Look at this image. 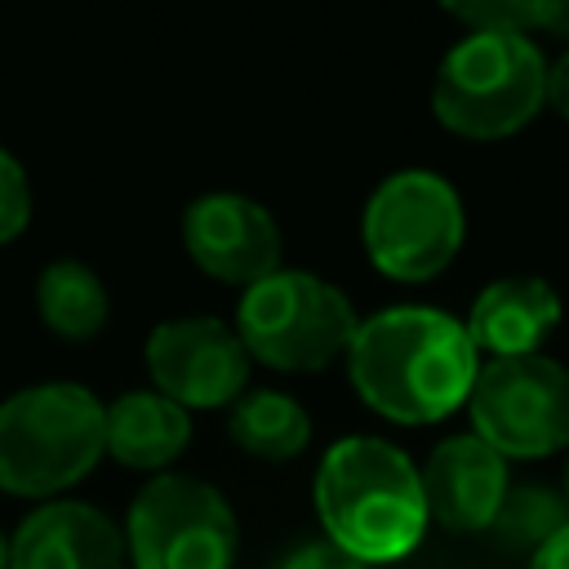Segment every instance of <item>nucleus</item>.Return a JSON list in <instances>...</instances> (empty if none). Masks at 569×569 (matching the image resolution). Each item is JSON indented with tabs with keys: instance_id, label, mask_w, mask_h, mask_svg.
Returning <instances> with one entry per match:
<instances>
[{
	"instance_id": "obj_1",
	"label": "nucleus",
	"mask_w": 569,
	"mask_h": 569,
	"mask_svg": "<svg viewBox=\"0 0 569 569\" xmlns=\"http://www.w3.org/2000/svg\"><path fill=\"white\" fill-rule=\"evenodd\" d=\"M347 373L373 413L391 422H440L467 405L480 351L449 311L387 307L360 320L347 347Z\"/></svg>"
},
{
	"instance_id": "obj_2",
	"label": "nucleus",
	"mask_w": 569,
	"mask_h": 569,
	"mask_svg": "<svg viewBox=\"0 0 569 569\" xmlns=\"http://www.w3.org/2000/svg\"><path fill=\"white\" fill-rule=\"evenodd\" d=\"M316 511L329 542L360 565L409 556L427 529L418 467L378 436H347L325 453L316 471Z\"/></svg>"
},
{
	"instance_id": "obj_3",
	"label": "nucleus",
	"mask_w": 569,
	"mask_h": 569,
	"mask_svg": "<svg viewBox=\"0 0 569 569\" xmlns=\"http://www.w3.org/2000/svg\"><path fill=\"white\" fill-rule=\"evenodd\" d=\"M107 453V405L80 382H36L0 405V489L53 498Z\"/></svg>"
},
{
	"instance_id": "obj_4",
	"label": "nucleus",
	"mask_w": 569,
	"mask_h": 569,
	"mask_svg": "<svg viewBox=\"0 0 569 569\" xmlns=\"http://www.w3.org/2000/svg\"><path fill=\"white\" fill-rule=\"evenodd\" d=\"M547 102V62L529 36L467 31L440 62L431 84L436 120L471 142L507 138Z\"/></svg>"
},
{
	"instance_id": "obj_5",
	"label": "nucleus",
	"mask_w": 569,
	"mask_h": 569,
	"mask_svg": "<svg viewBox=\"0 0 569 569\" xmlns=\"http://www.w3.org/2000/svg\"><path fill=\"white\" fill-rule=\"evenodd\" d=\"M360 320L347 293L311 271L280 267L249 284L236 307V338L249 360L284 373H311L347 356Z\"/></svg>"
},
{
	"instance_id": "obj_6",
	"label": "nucleus",
	"mask_w": 569,
	"mask_h": 569,
	"mask_svg": "<svg viewBox=\"0 0 569 569\" xmlns=\"http://www.w3.org/2000/svg\"><path fill=\"white\" fill-rule=\"evenodd\" d=\"M365 253L391 280H431L462 249V200L431 169H400L365 204Z\"/></svg>"
},
{
	"instance_id": "obj_7",
	"label": "nucleus",
	"mask_w": 569,
	"mask_h": 569,
	"mask_svg": "<svg viewBox=\"0 0 569 569\" xmlns=\"http://www.w3.org/2000/svg\"><path fill=\"white\" fill-rule=\"evenodd\" d=\"M236 542L227 498L196 476H151L129 502L124 551L133 569H231Z\"/></svg>"
},
{
	"instance_id": "obj_8",
	"label": "nucleus",
	"mask_w": 569,
	"mask_h": 569,
	"mask_svg": "<svg viewBox=\"0 0 569 569\" xmlns=\"http://www.w3.org/2000/svg\"><path fill=\"white\" fill-rule=\"evenodd\" d=\"M476 436L502 458H542L569 445V369L551 356H498L480 365L471 396Z\"/></svg>"
},
{
	"instance_id": "obj_9",
	"label": "nucleus",
	"mask_w": 569,
	"mask_h": 569,
	"mask_svg": "<svg viewBox=\"0 0 569 569\" xmlns=\"http://www.w3.org/2000/svg\"><path fill=\"white\" fill-rule=\"evenodd\" d=\"M147 373L160 396L182 409L236 405L249 382V351L213 316L160 320L147 338Z\"/></svg>"
},
{
	"instance_id": "obj_10",
	"label": "nucleus",
	"mask_w": 569,
	"mask_h": 569,
	"mask_svg": "<svg viewBox=\"0 0 569 569\" xmlns=\"http://www.w3.org/2000/svg\"><path fill=\"white\" fill-rule=\"evenodd\" d=\"M182 244L191 262L227 284H258L262 276L280 271V227L276 218L236 191H213L187 204L182 213Z\"/></svg>"
},
{
	"instance_id": "obj_11",
	"label": "nucleus",
	"mask_w": 569,
	"mask_h": 569,
	"mask_svg": "<svg viewBox=\"0 0 569 569\" xmlns=\"http://www.w3.org/2000/svg\"><path fill=\"white\" fill-rule=\"evenodd\" d=\"M422 476L427 520H436L449 533H476L489 529L502 498H507V458L489 449L476 431L449 436L431 449Z\"/></svg>"
},
{
	"instance_id": "obj_12",
	"label": "nucleus",
	"mask_w": 569,
	"mask_h": 569,
	"mask_svg": "<svg viewBox=\"0 0 569 569\" xmlns=\"http://www.w3.org/2000/svg\"><path fill=\"white\" fill-rule=\"evenodd\" d=\"M124 529L89 502H40L9 538V569H124Z\"/></svg>"
},
{
	"instance_id": "obj_13",
	"label": "nucleus",
	"mask_w": 569,
	"mask_h": 569,
	"mask_svg": "<svg viewBox=\"0 0 569 569\" xmlns=\"http://www.w3.org/2000/svg\"><path fill=\"white\" fill-rule=\"evenodd\" d=\"M560 298L538 276H502L493 280L467 316V338L476 351L498 356H533L538 342L556 329Z\"/></svg>"
},
{
	"instance_id": "obj_14",
	"label": "nucleus",
	"mask_w": 569,
	"mask_h": 569,
	"mask_svg": "<svg viewBox=\"0 0 569 569\" xmlns=\"http://www.w3.org/2000/svg\"><path fill=\"white\" fill-rule=\"evenodd\" d=\"M191 418L160 391H124L107 405V453L133 471H160L187 449Z\"/></svg>"
},
{
	"instance_id": "obj_15",
	"label": "nucleus",
	"mask_w": 569,
	"mask_h": 569,
	"mask_svg": "<svg viewBox=\"0 0 569 569\" xmlns=\"http://www.w3.org/2000/svg\"><path fill=\"white\" fill-rule=\"evenodd\" d=\"M227 431L244 453H253L262 462H289L307 449L311 418L293 396L271 391V387H253L231 405Z\"/></svg>"
},
{
	"instance_id": "obj_16",
	"label": "nucleus",
	"mask_w": 569,
	"mask_h": 569,
	"mask_svg": "<svg viewBox=\"0 0 569 569\" xmlns=\"http://www.w3.org/2000/svg\"><path fill=\"white\" fill-rule=\"evenodd\" d=\"M36 307H40V320L58 333V338H93L107 316H111V298H107V284L98 280L93 267L76 262V258H58L40 271L36 280Z\"/></svg>"
},
{
	"instance_id": "obj_17",
	"label": "nucleus",
	"mask_w": 569,
	"mask_h": 569,
	"mask_svg": "<svg viewBox=\"0 0 569 569\" xmlns=\"http://www.w3.org/2000/svg\"><path fill=\"white\" fill-rule=\"evenodd\" d=\"M565 525H569V507L560 502V493H551L542 485H520V489H507V498H502V507H498L489 529L498 533L502 547L538 551Z\"/></svg>"
},
{
	"instance_id": "obj_18",
	"label": "nucleus",
	"mask_w": 569,
	"mask_h": 569,
	"mask_svg": "<svg viewBox=\"0 0 569 569\" xmlns=\"http://www.w3.org/2000/svg\"><path fill=\"white\" fill-rule=\"evenodd\" d=\"M458 22L471 31H551L569 40V0H471V4H449Z\"/></svg>"
},
{
	"instance_id": "obj_19",
	"label": "nucleus",
	"mask_w": 569,
	"mask_h": 569,
	"mask_svg": "<svg viewBox=\"0 0 569 569\" xmlns=\"http://www.w3.org/2000/svg\"><path fill=\"white\" fill-rule=\"evenodd\" d=\"M31 222V187L22 164L0 147V244L18 240Z\"/></svg>"
},
{
	"instance_id": "obj_20",
	"label": "nucleus",
	"mask_w": 569,
	"mask_h": 569,
	"mask_svg": "<svg viewBox=\"0 0 569 569\" xmlns=\"http://www.w3.org/2000/svg\"><path fill=\"white\" fill-rule=\"evenodd\" d=\"M280 569H369V565H360L356 556L338 551L333 542H307L293 556H284Z\"/></svg>"
},
{
	"instance_id": "obj_21",
	"label": "nucleus",
	"mask_w": 569,
	"mask_h": 569,
	"mask_svg": "<svg viewBox=\"0 0 569 569\" xmlns=\"http://www.w3.org/2000/svg\"><path fill=\"white\" fill-rule=\"evenodd\" d=\"M547 102L569 120V53L547 67Z\"/></svg>"
},
{
	"instance_id": "obj_22",
	"label": "nucleus",
	"mask_w": 569,
	"mask_h": 569,
	"mask_svg": "<svg viewBox=\"0 0 569 569\" xmlns=\"http://www.w3.org/2000/svg\"><path fill=\"white\" fill-rule=\"evenodd\" d=\"M529 569H569V525H565L551 542H542V547L533 551Z\"/></svg>"
},
{
	"instance_id": "obj_23",
	"label": "nucleus",
	"mask_w": 569,
	"mask_h": 569,
	"mask_svg": "<svg viewBox=\"0 0 569 569\" xmlns=\"http://www.w3.org/2000/svg\"><path fill=\"white\" fill-rule=\"evenodd\" d=\"M0 569H9V538L0 533Z\"/></svg>"
},
{
	"instance_id": "obj_24",
	"label": "nucleus",
	"mask_w": 569,
	"mask_h": 569,
	"mask_svg": "<svg viewBox=\"0 0 569 569\" xmlns=\"http://www.w3.org/2000/svg\"><path fill=\"white\" fill-rule=\"evenodd\" d=\"M565 485H569V471H565Z\"/></svg>"
}]
</instances>
